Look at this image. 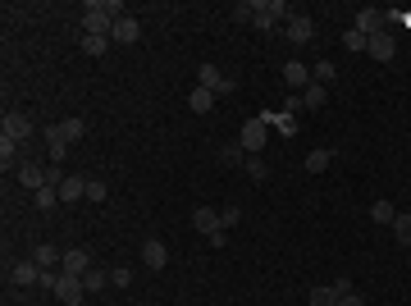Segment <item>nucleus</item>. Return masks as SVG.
<instances>
[{
	"mask_svg": "<svg viewBox=\"0 0 411 306\" xmlns=\"http://www.w3.org/2000/svg\"><path fill=\"white\" fill-rule=\"evenodd\" d=\"M187 105H192V114H210V105H215V92L192 87V92H187Z\"/></svg>",
	"mask_w": 411,
	"mask_h": 306,
	"instance_id": "aec40b11",
	"label": "nucleus"
},
{
	"mask_svg": "<svg viewBox=\"0 0 411 306\" xmlns=\"http://www.w3.org/2000/svg\"><path fill=\"white\" fill-rule=\"evenodd\" d=\"M283 33H288V42H297V46H306L315 37V23H311V14H292L288 23H283Z\"/></svg>",
	"mask_w": 411,
	"mask_h": 306,
	"instance_id": "9d476101",
	"label": "nucleus"
},
{
	"mask_svg": "<svg viewBox=\"0 0 411 306\" xmlns=\"http://www.w3.org/2000/svg\"><path fill=\"white\" fill-rule=\"evenodd\" d=\"M389 229H393V238H398V242H402V247H411V210H402V215H398V219H393Z\"/></svg>",
	"mask_w": 411,
	"mask_h": 306,
	"instance_id": "b1692460",
	"label": "nucleus"
},
{
	"mask_svg": "<svg viewBox=\"0 0 411 306\" xmlns=\"http://www.w3.org/2000/svg\"><path fill=\"white\" fill-rule=\"evenodd\" d=\"M83 293H87L83 274H65V270H60V284H55V297H60L65 306H78V302H83Z\"/></svg>",
	"mask_w": 411,
	"mask_h": 306,
	"instance_id": "423d86ee",
	"label": "nucleus"
},
{
	"mask_svg": "<svg viewBox=\"0 0 411 306\" xmlns=\"http://www.w3.org/2000/svg\"><path fill=\"white\" fill-rule=\"evenodd\" d=\"M92 270V256L83 252V247H69L65 252V274H87Z\"/></svg>",
	"mask_w": 411,
	"mask_h": 306,
	"instance_id": "6ab92c4d",
	"label": "nucleus"
},
{
	"mask_svg": "<svg viewBox=\"0 0 411 306\" xmlns=\"http://www.w3.org/2000/svg\"><path fill=\"white\" fill-rule=\"evenodd\" d=\"M398 19H402V23H407V28H411V10H407V14H398Z\"/></svg>",
	"mask_w": 411,
	"mask_h": 306,
	"instance_id": "37998d69",
	"label": "nucleus"
},
{
	"mask_svg": "<svg viewBox=\"0 0 411 306\" xmlns=\"http://www.w3.org/2000/svg\"><path fill=\"white\" fill-rule=\"evenodd\" d=\"M78 42H83V55H106L110 51V37H78Z\"/></svg>",
	"mask_w": 411,
	"mask_h": 306,
	"instance_id": "c756f323",
	"label": "nucleus"
},
{
	"mask_svg": "<svg viewBox=\"0 0 411 306\" xmlns=\"http://www.w3.org/2000/svg\"><path fill=\"white\" fill-rule=\"evenodd\" d=\"M142 37V23L133 19V14H124V19H115V28H110V42L115 46H133Z\"/></svg>",
	"mask_w": 411,
	"mask_h": 306,
	"instance_id": "1a4fd4ad",
	"label": "nucleus"
},
{
	"mask_svg": "<svg viewBox=\"0 0 411 306\" xmlns=\"http://www.w3.org/2000/svg\"><path fill=\"white\" fill-rule=\"evenodd\" d=\"M10 284H19V288L42 284V265H37V261H14L10 265Z\"/></svg>",
	"mask_w": 411,
	"mask_h": 306,
	"instance_id": "f8f14e48",
	"label": "nucleus"
},
{
	"mask_svg": "<svg viewBox=\"0 0 411 306\" xmlns=\"http://www.w3.org/2000/svg\"><path fill=\"white\" fill-rule=\"evenodd\" d=\"M87 197V178L83 174H69L65 183H60V201H83Z\"/></svg>",
	"mask_w": 411,
	"mask_h": 306,
	"instance_id": "a211bd4d",
	"label": "nucleus"
},
{
	"mask_svg": "<svg viewBox=\"0 0 411 306\" xmlns=\"http://www.w3.org/2000/svg\"><path fill=\"white\" fill-rule=\"evenodd\" d=\"M19 155H23V142H14V137H5V133H0V169H5V174H10V164L14 169H19Z\"/></svg>",
	"mask_w": 411,
	"mask_h": 306,
	"instance_id": "dca6fc26",
	"label": "nucleus"
},
{
	"mask_svg": "<svg viewBox=\"0 0 411 306\" xmlns=\"http://www.w3.org/2000/svg\"><path fill=\"white\" fill-rule=\"evenodd\" d=\"M192 229H196V233H206V238H215V233H224V224H219V210H210V206H196V210H192Z\"/></svg>",
	"mask_w": 411,
	"mask_h": 306,
	"instance_id": "9b49d317",
	"label": "nucleus"
},
{
	"mask_svg": "<svg viewBox=\"0 0 411 306\" xmlns=\"http://www.w3.org/2000/svg\"><path fill=\"white\" fill-rule=\"evenodd\" d=\"M142 265H146V270H165V265H169V247H165L160 238L142 242Z\"/></svg>",
	"mask_w": 411,
	"mask_h": 306,
	"instance_id": "ddd939ff",
	"label": "nucleus"
},
{
	"mask_svg": "<svg viewBox=\"0 0 411 306\" xmlns=\"http://www.w3.org/2000/svg\"><path fill=\"white\" fill-rule=\"evenodd\" d=\"M83 284H87V293H101V288H110V270H97V265H92V270L83 274Z\"/></svg>",
	"mask_w": 411,
	"mask_h": 306,
	"instance_id": "a878e982",
	"label": "nucleus"
},
{
	"mask_svg": "<svg viewBox=\"0 0 411 306\" xmlns=\"http://www.w3.org/2000/svg\"><path fill=\"white\" fill-rule=\"evenodd\" d=\"M55 284H60V270H42V284H37V288H46V293H55Z\"/></svg>",
	"mask_w": 411,
	"mask_h": 306,
	"instance_id": "58836bf2",
	"label": "nucleus"
},
{
	"mask_svg": "<svg viewBox=\"0 0 411 306\" xmlns=\"http://www.w3.org/2000/svg\"><path fill=\"white\" fill-rule=\"evenodd\" d=\"M219 160H224V164H247V146H242V142H224Z\"/></svg>",
	"mask_w": 411,
	"mask_h": 306,
	"instance_id": "cd10ccee",
	"label": "nucleus"
},
{
	"mask_svg": "<svg viewBox=\"0 0 411 306\" xmlns=\"http://www.w3.org/2000/svg\"><path fill=\"white\" fill-rule=\"evenodd\" d=\"M329 160H334V151H325V146H320V151H311V155H306V169H311V174H325V169H329Z\"/></svg>",
	"mask_w": 411,
	"mask_h": 306,
	"instance_id": "c85d7f7f",
	"label": "nucleus"
},
{
	"mask_svg": "<svg viewBox=\"0 0 411 306\" xmlns=\"http://www.w3.org/2000/svg\"><path fill=\"white\" fill-rule=\"evenodd\" d=\"M110 284H115V288H128V284H133V270L115 265V270H110Z\"/></svg>",
	"mask_w": 411,
	"mask_h": 306,
	"instance_id": "72a5a7b5",
	"label": "nucleus"
},
{
	"mask_svg": "<svg viewBox=\"0 0 411 306\" xmlns=\"http://www.w3.org/2000/svg\"><path fill=\"white\" fill-rule=\"evenodd\" d=\"M46 146H51V160H46V164H60L69 155V142H46Z\"/></svg>",
	"mask_w": 411,
	"mask_h": 306,
	"instance_id": "4c0bfd02",
	"label": "nucleus"
},
{
	"mask_svg": "<svg viewBox=\"0 0 411 306\" xmlns=\"http://www.w3.org/2000/svg\"><path fill=\"white\" fill-rule=\"evenodd\" d=\"M265 133H270V119H265V114H260V119H247V124H242L238 142L247 146V155H260V151H265Z\"/></svg>",
	"mask_w": 411,
	"mask_h": 306,
	"instance_id": "7ed1b4c3",
	"label": "nucleus"
},
{
	"mask_svg": "<svg viewBox=\"0 0 411 306\" xmlns=\"http://www.w3.org/2000/svg\"><path fill=\"white\" fill-rule=\"evenodd\" d=\"M238 219H242V210H238V206H224V210H219V224H224V229H233Z\"/></svg>",
	"mask_w": 411,
	"mask_h": 306,
	"instance_id": "e433bc0d",
	"label": "nucleus"
},
{
	"mask_svg": "<svg viewBox=\"0 0 411 306\" xmlns=\"http://www.w3.org/2000/svg\"><path fill=\"white\" fill-rule=\"evenodd\" d=\"M366 55H370V60H379V65H389L393 55H398V42H393L389 28H384V33H375V37L366 42Z\"/></svg>",
	"mask_w": 411,
	"mask_h": 306,
	"instance_id": "0eeeda50",
	"label": "nucleus"
},
{
	"mask_svg": "<svg viewBox=\"0 0 411 306\" xmlns=\"http://www.w3.org/2000/svg\"><path fill=\"white\" fill-rule=\"evenodd\" d=\"M233 23H256V0H242V5H233V14H228Z\"/></svg>",
	"mask_w": 411,
	"mask_h": 306,
	"instance_id": "7c9ffc66",
	"label": "nucleus"
},
{
	"mask_svg": "<svg viewBox=\"0 0 411 306\" xmlns=\"http://www.w3.org/2000/svg\"><path fill=\"white\" fill-rule=\"evenodd\" d=\"M311 74H315V83H334V65H329V60H320Z\"/></svg>",
	"mask_w": 411,
	"mask_h": 306,
	"instance_id": "c9c22d12",
	"label": "nucleus"
},
{
	"mask_svg": "<svg viewBox=\"0 0 411 306\" xmlns=\"http://www.w3.org/2000/svg\"><path fill=\"white\" fill-rule=\"evenodd\" d=\"M124 0H87L83 5V33L87 37H110L115 19H124Z\"/></svg>",
	"mask_w": 411,
	"mask_h": 306,
	"instance_id": "f257e3e1",
	"label": "nucleus"
},
{
	"mask_svg": "<svg viewBox=\"0 0 411 306\" xmlns=\"http://www.w3.org/2000/svg\"><path fill=\"white\" fill-rule=\"evenodd\" d=\"M242 169H247V174H251V178H256V183H265V178H270V164L260 160V155H251V160H247V164H242Z\"/></svg>",
	"mask_w": 411,
	"mask_h": 306,
	"instance_id": "2f4dec72",
	"label": "nucleus"
},
{
	"mask_svg": "<svg viewBox=\"0 0 411 306\" xmlns=\"http://www.w3.org/2000/svg\"><path fill=\"white\" fill-rule=\"evenodd\" d=\"M19 183L28 187V192H42V187H46V164L23 160V164H19Z\"/></svg>",
	"mask_w": 411,
	"mask_h": 306,
	"instance_id": "4468645a",
	"label": "nucleus"
},
{
	"mask_svg": "<svg viewBox=\"0 0 411 306\" xmlns=\"http://www.w3.org/2000/svg\"><path fill=\"white\" fill-rule=\"evenodd\" d=\"M33 206H37V210H55V206H60V187L46 183L42 192H33Z\"/></svg>",
	"mask_w": 411,
	"mask_h": 306,
	"instance_id": "5701e85b",
	"label": "nucleus"
},
{
	"mask_svg": "<svg viewBox=\"0 0 411 306\" xmlns=\"http://www.w3.org/2000/svg\"><path fill=\"white\" fill-rule=\"evenodd\" d=\"M0 133H5V137H14V142H28V137H33V119H28L23 110H5Z\"/></svg>",
	"mask_w": 411,
	"mask_h": 306,
	"instance_id": "20e7f679",
	"label": "nucleus"
},
{
	"mask_svg": "<svg viewBox=\"0 0 411 306\" xmlns=\"http://www.w3.org/2000/svg\"><path fill=\"white\" fill-rule=\"evenodd\" d=\"M370 219H375V224H393V219H398V210H393V201L379 197L375 206H370Z\"/></svg>",
	"mask_w": 411,
	"mask_h": 306,
	"instance_id": "bb28decb",
	"label": "nucleus"
},
{
	"mask_svg": "<svg viewBox=\"0 0 411 306\" xmlns=\"http://www.w3.org/2000/svg\"><path fill=\"white\" fill-rule=\"evenodd\" d=\"M196 87L215 92V96H228V92H233V78H224L215 65H201V69H196Z\"/></svg>",
	"mask_w": 411,
	"mask_h": 306,
	"instance_id": "39448f33",
	"label": "nucleus"
},
{
	"mask_svg": "<svg viewBox=\"0 0 411 306\" xmlns=\"http://www.w3.org/2000/svg\"><path fill=\"white\" fill-rule=\"evenodd\" d=\"M306 302H311V306H338V293H334V284H320V288H311Z\"/></svg>",
	"mask_w": 411,
	"mask_h": 306,
	"instance_id": "393cba45",
	"label": "nucleus"
},
{
	"mask_svg": "<svg viewBox=\"0 0 411 306\" xmlns=\"http://www.w3.org/2000/svg\"><path fill=\"white\" fill-rule=\"evenodd\" d=\"M288 19H292V10L283 0H256V28L260 33H270L274 23H288Z\"/></svg>",
	"mask_w": 411,
	"mask_h": 306,
	"instance_id": "f03ea898",
	"label": "nucleus"
},
{
	"mask_svg": "<svg viewBox=\"0 0 411 306\" xmlns=\"http://www.w3.org/2000/svg\"><path fill=\"white\" fill-rule=\"evenodd\" d=\"M33 261L42 265V270H55V265H65V252H60V247H51V242H37Z\"/></svg>",
	"mask_w": 411,
	"mask_h": 306,
	"instance_id": "f3484780",
	"label": "nucleus"
},
{
	"mask_svg": "<svg viewBox=\"0 0 411 306\" xmlns=\"http://www.w3.org/2000/svg\"><path fill=\"white\" fill-rule=\"evenodd\" d=\"M338 306H366V297H361L357 288H352V293H343V297H338Z\"/></svg>",
	"mask_w": 411,
	"mask_h": 306,
	"instance_id": "ea45409f",
	"label": "nucleus"
},
{
	"mask_svg": "<svg viewBox=\"0 0 411 306\" xmlns=\"http://www.w3.org/2000/svg\"><path fill=\"white\" fill-rule=\"evenodd\" d=\"M366 42H370V37H361L357 28H352V33H343V46H347V51H366Z\"/></svg>",
	"mask_w": 411,
	"mask_h": 306,
	"instance_id": "f704fd0d",
	"label": "nucleus"
},
{
	"mask_svg": "<svg viewBox=\"0 0 411 306\" xmlns=\"http://www.w3.org/2000/svg\"><path fill=\"white\" fill-rule=\"evenodd\" d=\"M60 137H65V142H78V137H87V119H60Z\"/></svg>",
	"mask_w": 411,
	"mask_h": 306,
	"instance_id": "4be33fe9",
	"label": "nucleus"
},
{
	"mask_svg": "<svg viewBox=\"0 0 411 306\" xmlns=\"http://www.w3.org/2000/svg\"><path fill=\"white\" fill-rule=\"evenodd\" d=\"M87 201H97V206H101V201H110V187L101 183V178H87Z\"/></svg>",
	"mask_w": 411,
	"mask_h": 306,
	"instance_id": "473e14b6",
	"label": "nucleus"
},
{
	"mask_svg": "<svg viewBox=\"0 0 411 306\" xmlns=\"http://www.w3.org/2000/svg\"><path fill=\"white\" fill-rule=\"evenodd\" d=\"M384 23H389V10H361L357 14V33L375 37V33H384Z\"/></svg>",
	"mask_w": 411,
	"mask_h": 306,
	"instance_id": "2eb2a0df",
	"label": "nucleus"
},
{
	"mask_svg": "<svg viewBox=\"0 0 411 306\" xmlns=\"http://www.w3.org/2000/svg\"><path fill=\"white\" fill-rule=\"evenodd\" d=\"M325 101H329L325 83H311V87L302 92V105H306V110H325Z\"/></svg>",
	"mask_w": 411,
	"mask_h": 306,
	"instance_id": "412c9836",
	"label": "nucleus"
},
{
	"mask_svg": "<svg viewBox=\"0 0 411 306\" xmlns=\"http://www.w3.org/2000/svg\"><path fill=\"white\" fill-rule=\"evenodd\" d=\"M283 83L297 87V96H302V92L315 83V74H311V65H302V60H288V65H283Z\"/></svg>",
	"mask_w": 411,
	"mask_h": 306,
	"instance_id": "6e6552de",
	"label": "nucleus"
},
{
	"mask_svg": "<svg viewBox=\"0 0 411 306\" xmlns=\"http://www.w3.org/2000/svg\"><path fill=\"white\" fill-rule=\"evenodd\" d=\"M270 124H279V133H292V128H297V124H292V114H288V110H283V114H274Z\"/></svg>",
	"mask_w": 411,
	"mask_h": 306,
	"instance_id": "a19ab883",
	"label": "nucleus"
},
{
	"mask_svg": "<svg viewBox=\"0 0 411 306\" xmlns=\"http://www.w3.org/2000/svg\"><path fill=\"white\" fill-rule=\"evenodd\" d=\"M334 293H338V297L352 293V279H347V274H338V279H334Z\"/></svg>",
	"mask_w": 411,
	"mask_h": 306,
	"instance_id": "79ce46f5",
	"label": "nucleus"
}]
</instances>
